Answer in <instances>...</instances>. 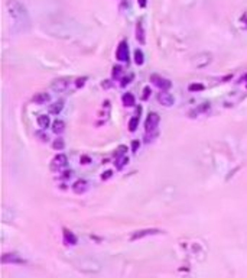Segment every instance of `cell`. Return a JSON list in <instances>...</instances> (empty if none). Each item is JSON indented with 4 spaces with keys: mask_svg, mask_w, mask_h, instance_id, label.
<instances>
[{
    "mask_svg": "<svg viewBox=\"0 0 247 278\" xmlns=\"http://www.w3.org/2000/svg\"><path fill=\"white\" fill-rule=\"evenodd\" d=\"M159 114L158 113H149V116H148V119L145 122V129H146V132H155L158 125H159Z\"/></svg>",
    "mask_w": 247,
    "mask_h": 278,
    "instance_id": "1",
    "label": "cell"
},
{
    "mask_svg": "<svg viewBox=\"0 0 247 278\" xmlns=\"http://www.w3.org/2000/svg\"><path fill=\"white\" fill-rule=\"evenodd\" d=\"M67 162H68L67 155H64V154H58L55 158L52 159L51 168L54 170V171H59V170H62V168L67 167Z\"/></svg>",
    "mask_w": 247,
    "mask_h": 278,
    "instance_id": "2",
    "label": "cell"
},
{
    "mask_svg": "<svg viewBox=\"0 0 247 278\" xmlns=\"http://www.w3.org/2000/svg\"><path fill=\"white\" fill-rule=\"evenodd\" d=\"M116 57L119 61H129V45H127V42H120L119 46H117V51H116Z\"/></svg>",
    "mask_w": 247,
    "mask_h": 278,
    "instance_id": "3",
    "label": "cell"
},
{
    "mask_svg": "<svg viewBox=\"0 0 247 278\" xmlns=\"http://www.w3.org/2000/svg\"><path fill=\"white\" fill-rule=\"evenodd\" d=\"M150 80L153 81V84H155L156 87H159V88H161V91H162V90L166 91V90L171 88V86H172L169 80L163 78V77H161V75H156V74H153V75L150 77Z\"/></svg>",
    "mask_w": 247,
    "mask_h": 278,
    "instance_id": "4",
    "label": "cell"
},
{
    "mask_svg": "<svg viewBox=\"0 0 247 278\" xmlns=\"http://www.w3.org/2000/svg\"><path fill=\"white\" fill-rule=\"evenodd\" d=\"M3 264H25V259H22L18 253H5L2 256Z\"/></svg>",
    "mask_w": 247,
    "mask_h": 278,
    "instance_id": "5",
    "label": "cell"
},
{
    "mask_svg": "<svg viewBox=\"0 0 247 278\" xmlns=\"http://www.w3.org/2000/svg\"><path fill=\"white\" fill-rule=\"evenodd\" d=\"M158 100L162 103L163 106H166V107H169V106H172L174 104V96L171 94V93H168V91H165V90H162V91L158 94Z\"/></svg>",
    "mask_w": 247,
    "mask_h": 278,
    "instance_id": "6",
    "label": "cell"
},
{
    "mask_svg": "<svg viewBox=\"0 0 247 278\" xmlns=\"http://www.w3.org/2000/svg\"><path fill=\"white\" fill-rule=\"evenodd\" d=\"M161 230L158 229H145V230H137L132 235V240H137V239H142L145 236H149V235H155V233H159Z\"/></svg>",
    "mask_w": 247,
    "mask_h": 278,
    "instance_id": "7",
    "label": "cell"
},
{
    "mask_svg": "<svg viewBox=\"0 0 247 278\" xmlns=\"http://www.w3.org/2000/svg\"><path fill=\"white\" fill-rule=\"evenodd\" d=\"M87 188H88V185H87V181H84V180H78L72 185V191L75 194H83L87 191Z\"/></svg>",
    "mask_w": 247,
    "mask_h": 278,
    "instance_id": "8",
    "label": "cell"
},
{
    "mask_svg": "<svg viewBox=\"0 0 247 278\" xmlns=\"http://www.w3.org/2000/svg\"><path fill=\"white\" fill-rule=\"evenodd\" d=\"M67 87H68V80L67 78L55 80L52 83V90H55V91H64Z\"/></svg>",
    "mask_w": 247,
    "mask_h": 278,
    "instance_id": "9",
    "label": "cell"
},
{
    "mask_svg": "<svg viewBox=\"0 0 247 278\" xmlns=\"http://www.w3.org/2000/svg\"><path fill=\"white\" fill-rule=\"evenodd\" d=\"M62 109H64V101H62V100L55 101V103L49 104V107H48V110H49V113H51V114H58V113L61 112Z\"/></svg>",
    "mask_w": 247,
    "mask_h": 278,
    "instance_id": "10",
    "label": "cell"
},
{
    "mask_svg": "<svg viewBox=\"0 0 247 278\" xmlns=\"http://www.w3.org/2000/svg\"><path fill=\"white\" fill-rule=\"evenodd\" d=\"M48 100H49V94L48 93H36L33 96V101L36 104H45Z\"/></svg>",
    "mask_w": 247,
    "mask_h": 278,
    "instance_id": "11",
    "label": "cell"
},
{
    "mask_svg": "<svg viewBox=\"0 0 247 278\" xmlns=\"http://www.w3.org/2000/svg\"><path fill=\"white\" fill-rule=\"evenodd\" d=\"M122 100H123V104L127 107H132L136 104V99H135V96L132 94V93H126V94H123V97H122Z\"/></svg>",
    "mask_w": 247,
    "mask_h": 278,
    "instance_id": "12",
    "label": "cell"
},
{
    "mask_svg": "<svg viewBox=\"0 0 247 278\" xmlns=\"http://www.w3.org/2000/svg\"><path fill=\"white\" fill-rule=\"evenodd\" d=\"M38 125H39V127L46 129L48 126L51 125V119H49V116H46V114H41V116H38Z\"/></svg>",
    "mask_w": 247,
    "mask_h": 278,
    "instance_id": "13",
    "label": "cell"
},
{
    "mask_svg": "<svg viewBox=\"0 0 247 278\" xmlns=\"http://www.w3.org/2000/svg\"><path fill=\"white\" fill-rule=\"evenodd\" d=\"M52 131L55 133H62L65 131V123L62 120H55L52 123Z\"/></svg>",
    "mask_w": 247,
    "mask_h": 278,
    "instance_id": "14",
    "label": "cell"
},
{
    "mask_svg": "<svg viewBox=\"0 0 247 278\" xmlns=\"http://www.w3.org/2000/svg\"><path fill=\"white\" fill-rule=\"evenodd\" d=\"M64 238H65V242H70L71 245H75L77 243V238L74 236V233L70 230H67V229H64Z\"/></svg>",
    "mask_w": 247,
    "mask_h": 278,
    "instance_id": "15",
    "label": "cell"
},
{
    "mask_svg": "<svg viewBox=\"0 0 247 278\" xmlns=\"http://www.w3.org/2000/svg\"><path fill=\"white\" fill-rule=\"evenodd\" d=\"M136 38L140 44H145V33H143L142 23H137V26H136Z\"/></svg>",
    "mask_w": 247,
    "mask_h": 278,
    "instance_id": "16",
    "label": "cell"
},
{
    "mask_svg": "<svg viewBox=\"0 0 247 278\" xmlns=\"http://www.w3.org/2000/svg\"><path fill=\"white\" fill-rule=\"evenodd\" d=\"M137 127H139V116H135L129 120V131L130 132H135Z\"/></svg>",
    "mask_w": 247,
    "mask_h": 278,
    "instance_id": "17",
    "label": "cell"
},
{
    "mask_svg": "<svg viewBox=\"0 0 247 278\" xmlns=\"http://www.w3.org/2000/svg\"><path fill=\"white\" fill-rule=\"evenodd\" d=\"M135 62H136L137 65H142L143 62H145V58H143V52L140 49H136L135 51Z\"/></svg>",
    "mask_w": 247,
    "mask_h": 278,
    "instance_id": "18",
    "label": "cell"
},
{
    "mask_svg": "<svg viewBox=\"0 0 247 278\" xmlns=\"http://www.w3.org/2000/svg\"><path fill=\"white\" fill-rule=\"evenodd\" d=\"M126 151H127V148H126L124 145L119 146V148L116 149V152H114V157H116V159L123 158V157H124V154H126Z\"/></svg>",
    "mask_w": 247,
    "mask_h": 278,
    "instance_id": "19",
    "label": "cell"
},
{
    "mask_svg": "<svg viewBox=\"0 0 247 278\" xmlns=\"http://www.w3.org/2000/svg\"><path fill=\"white\" fill-rule=\"evenodd\" d=\"M52 146H54V149H58V151L64 149V146H65L64 139H61V138L55 139V141H54V144H52Z\"/></svg>",
    "mask_w": 247,
    "mask_h": 278,
    "instance_id": "20",
    "label": "cell"
},
{
    "mask_svg": "<svg viewBox=\"0 0 247 278\" xmlns=\"http://www.w3.org/2000/svg\"><path fill=\"white\" fill-rule=\"evenodd\" d=\"M207 110H210V104H208V103H204L202 106H200L198 109H195L194 112H191L189 114H194V113H197V114H198V113H201V112H207Z\"/></svg>",
    "mask_w": 247,
    "mask_h": 278,
    "instance_id": "21",
    "label": "cell"
},
{
    "mask_svg": "<svg viewBox=\"0 0 247 278\" xmlns=\"http://www.w3.org/2000/svg\"><path fill=\"white\" fill-rule=\"evenodd\" d=\"M188 88H189V91H202L205 87L202 86V84H200V83H198V84L195 83V84H189Z\"/></svg>",
    "mask_w": 247,
    "mask_h": 278,
    "instance_id": "22",
    "label": "cell"
},
{
    "mask_svg": "<svg viewBox=\"0 0 247 278\" xmlns=\"http://www.w3.org/2000/svg\"><path fill=\"white\" fill-rule=\"evenodd\" d=\"M127 162H129V158H127V157H123V158H120V159H119V162L116 164L117 170H122V168H123V167L126 165Z\"/></svg>",
    "mask_w": 247,
    "mask_h": 278,
    "instance_id": "23",
    "label": "cell"
},
{
    "mask_svg": "<svg viewBox=\"0 0 247 278\" xmlns=\"http://www.w3.org/2000/svg\"><path fill=\"white\" fill-rule=\"evenodd\" d=\"M122 75V67H113V73H111V77L113 78H119Z\"/></svg>",
    "mask_w": 247,
    "mask_h": 278,
    "instance_id": "24",
    "label": "cell"
},
{
    "mask_svg": "<svg viewBox=\"0 0 247 278\" xmlns=\"http://www.w3.org/2000/svg\"><path fill=\"white\" fill-rule=\"evenodd\" d=\"M149 94H150V87H145L142 99H143V100H148V99H149Z\"/></svg>",
    "mask_w": 247,
    "mask_h": 278,
    "instance_id": "25",
    "label": "cell"
},
{
    "mask_svg": "<svg viewBox=\"0 0 247 278\" xmlns=\"http://www.w3.org/2000/svg\"><path fill=\"white\" fill-rule=\"evenodd\" d=\"M133 78V75H129V77H124L123 78V81H122V87H126L127 84L130 83V80Z\"/></svg>",
    "mask_w": 247,
    "mask_h": 278,
    "instance_id": "26",
    "label": "cell"
},
{
    "mask_svg": "<svg viewBox=\"0 0 247 278\" xmlns=\"http://www.w3.org/2000/svg\"><path fill=\"white\" fill-rule=\"evenodd\" d=\"M139 145H140V144H139V141H135V142L132 144V151H133V152H136V149L139 148Z\"/></svg>",
    "mask_w": 247,
    "mask_h": 278,
    "instance_id": "27",
    "label": "cell"
},
{
    "mask_svg": "<svg viewBox=\"0 0 247 278\" xmlns=\"http://www.w3.org/2000/svg\"><path fill=\"white\" fill-rule=\"evenodd\" d=\"M110 177H111V171H106L103 175H101V178H103V180H109Z\"/></svg>",
    "mask_w": 247,
    "mask_h": 278,
    "instance_id": "28",
    "label": "cell"
},
{
    "mask_svg": "<svg viewBox=\"0 0 247 278\" xmlns=\"http://www.w3.org/2000/svg\"><path fill=\"white\" fill-rule=\"evenodd\" d=\"M78 83H77V86L78 87H81V86H84V81H85V78H80V80H77Z\"/></svg>",
    "mask_w": 247,
    "mask_h": 278,
    "instance_id": "29",
    "label": "cell"
},
{
    "mask_svg": "<svg viewBox=\"0 0 247 278\" xmlns=\"http://www.w3.org/2000/svg\"><path fill=\"white\" fill-rule=\"evenodd\" d=\"M139 5H140L142 7H145L146 6V0H139Z\"/></svg>",
    "mask_w": 247,
    "mask_h": 278,
    "instance_id": "30",
    "label": "cell"
}]
</instances>
